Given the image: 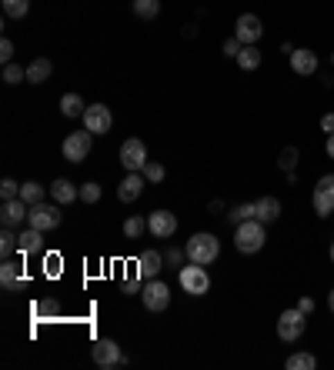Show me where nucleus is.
Listing matches in <instances>:
<instances>
[{"label":"nucleus","instance_id":"f257e3e1","mask_svg":"<svg viewBox=\"0 0 334 370\" xmlns=\"http://www.w3.org/2000/svg\"><path fill=\"white\" fill-rule=\"evenodd\" d=\"M184 257L207 267V263H214V260L221 257V241H218L214 234H194L184 247Z\"/></svg>","mask_w":334,"mask_h":370},{"label":"nucleus","instance_id":"f03ea898","mask_svg":"<svg viewBox=\"0 0 334 370\" xmlns=\"http://www.w3.org/2000/svg\"><path fill=\"white\" fill-rule=\"evenodd\" d=\"M264 241H267V234H264V223L258 217L238 223V230H234V247L241 254H258L261 247H264Z\"/></svg>","mask_w":334,"mask_h":370},{"label":"nucleus","instance_id":"7ed1b4c3","mask_svg":"<svg viewBox=\"0 0 334 370\" xmlns=\"http://www.w3.org/2000/svg\"><path fill=\"white\" fill-rule=\"evenodd\" d=\"M177 280H181V290L191 297H201L211 290V277H207V267L204 263H187V267H177Z\"/></svg>","mask_w":334,"mask_h":370},{"label":"nucleus","instance_id":"20e7f679","mask_svg":"<svg viewBox=\"0 0 334 370\" xmlns=\"http://www.w3.org/2000/svg\"><path fill=\"white\" fill-rule=\"evenodd\" d=\"M304 331H308V314H304L301 307H288V311L278 317V337L284 340V344L301 340Z\"/></svg>","mask_w":334,"mask_h":370},{"label":"nucleus","instance_id":"39448f33","mask_svg":"<svg viewBox=\"0 0 334 370\" xmlns=\"http://www.w3.org/2000/svg\"><path fill=\"white\" fill-rule=\"evenodd\" d=\"M91 144H94L91 130H74V133H67V137H64V144H60L64 160H67V164H80V160L91 154Z\"/></svg>","mask_w":334,"mask_h":370},{"label":"nucleus","instance_id":"423d86ee","mask_svg":"<svg viewBox=\"0 0 334 370\" xmlns=\"http://www.w3.org/2000/svg\"><path fill=\"white\" fill-rule=\"evenodd\" d=\"M91 357H94V364H97V367H104V370H111V367H124V364H128V357H124V351H121V347L114 344L111 337H100V340L94 344Z\"/></svg>","mask_w":334,"mask_h":370},{"label":"nucleus","instance_id":"0eeeda50","mask_svg":"<svg viewBox=\"0 0 334 370\" xmlns=\"http://www.w3.org/2000/svg\"><path fill=\"white\" fill-rule=\"evenodd\" d=\"M141 300H144V307H148V311L161 314V311H167V307H170V287H167L164 280L154 277V280H148V284H144Z\"/></svg>","mask_w":334,"mask_h":370},{"label":"nucleus","instance_id":"6e6552de","mask_svg":"<svg viewBox=\"0 0 334 370\" xmlns=\"http://www.w3.org/2000/svg\"><path fill=\"white\" fill-rule=\"evenodd\" d=\"M311 204H315L317 217H331L334 214V174H324V177L315 184V197H311Z\"/></svg>","mask_w":334,"mask_h":370},{"label":"nucleus","instance_id":"1a4fd4ad","mask_svg":"<svg viewBox=\"0 0 334 370\" xmlns=\"http://www.w3.org/2000/svg\"><path fill=\"white\" fill-rule=\"evenodd\" d=\"M27 223L30 227H37V230H54V227H60V204H34L30 207V214H27Z\"/></svg>","mask_w":334,"mask_h":370},{"label":"nucleus","instance_id":"9d476101","mask_svg":"<svg viewBox=\"0 0 334 370\" xmlns=\"http://www.w3.org/2000/svg\"><path fill=\"white\" fill-rule=\"evenodd\" d=\"M121 164H124L128 174L144 170V164H148V147H144V140H137V137L124 140V147H121Z\"/></svg>","mask_w":334,"mask_h":370},{"label":"nucleus","instance_id":"9b49d317","mask_svg":"<svg viewBox=\"0 0 334 370\" xmlns=\"http://www.w3.org/2000/svg\"><path fill=\"white\" fill-rule=\"evenodd\" d=\"M114 127V113L111 107H104V104H91L87 111H84V130H91V133H107Z\"/></svg>","mask_w":334,"mask_h":370},{"label":"nucleus","instance_id":"f8f14e48","mask_svg":"<svg viewBox=\"0 0 334 370\" xmlns=\"http://www.w3.org/2000/svg\"><path fill=\"white\" fill-rule=\"evenodd\" d=\"M261 34H264V24H261L258 14H241L238 24H234V37L241 44H258Z\"/></svg>","mask_w":334,"mask_h":370},{"label":"nucleus","instance_id":"ddd939ff","mask_svg":"<svg viewBox=\"0 0 334 370\" xmlns=\"http://www.w3.org/2000/svg\"><path fill=\"white\" fill-rule=\"evenodd\" d=\"M148 230L157 241H167V237H174V230H177V217H174L170 210H154L148 217Z\"/></svg>","mask_w":334,"mask_h":370},{"label":"nucleus","instance_id":"4468645a","mask_svg":"<svg viewBox=\"0 0 334 370\" xmlns=\"http://www.w3.org/2000/svg\"><path fill=\"white\" fill-rule=\"evenodd\" d=\"M27 214H30V204H24L20 197L3 201V207H0V221H3V227H17L20 221H27Z\"/></svg>","mask_w":334,"mask_h":370},{"label":"nucleus","instance_id":"2eb2a0df","mask_svg":"<svg viewBox=\"0 0 334 370\" xmlns=\"http://www.w3.org/2000/svg\"><path fill=\"white\" fill-rule=\"evenodd\" d=\"M144 181H148V177H144L141 170H134V174H128V177L121 181V187H117V197H121L124 204H130V201H137V197H141V190H144Z\"/></svg>","mask_w":334,"mask_h":370},{"label":"nucleus","instance_id":"dca6fc26","mask_svg":"<svg viewBox=\"0 0 334 370\" xmlns=\"http://www.w3.org/2000/svg\"><path fill=\"white\" fill-rule=\"evenodd\" d=\"M291 71H295L297 77H311L317 71V54H315V50L297 47L295 54H291Z\"/></svg>","mask_w":334,"mask_h":370},{"label":"nucleus","instance_id":"f3484780","mask_svg":"<svg viewBox=\"0 0 334 370\" xmlns=\"http://www.w3.org/2000/svg\"><path fill=\"white\" fill-rule=\"evenodd\" d=\"M161 263H164V257H161L157 250H144V254L137 257V277L154 280L157 274H161Z\"/></svg>","mask_w":334,"mask_h":370},{"label":"nucleus","instance_id":"a211bd4d","mask_svg":"<svg viewBox=\"0 0 334 370\" xmlns=\"http://www.w3.org/2000/svg\"><path fill=\"white\" fill-rule=\"evenodd\" d=\"M20 284H24L20 263H14V260H3V263H0V287H3L7 294H14V290H20Z\"/></svg>","mask_w":334,"mask_h":370},{"label":"nucleus","instance_id":"6ab92c4d","mask_svg":"<svg viewBox=\"0 0 334 370\" xmlns=\"http://www.w3.org/2000/svg\"><path fill=\"white\" fill-rule=\"evenodd\" d=\"M40 247H44V230H37V227H27V230H20V237H17L20 257H24V254H37Z\"/></svg>","mask_w":334,"mask_h":370},{"label":"nucleus","instance_id":"aec40b11","mask_svg":"<svg viewBox=\"0 0 334 370\" xmlns=\"http://www.w3.org/2000/svg\"><path fill=\"white\" fill-rule=\"evenodd\" d=\"M51 197H54L57 204H74L77 197H80V190H77L71 181H64V177H57L54 184H51Z\"/></svg>","mask_w":334,"mask_h":370},{"label":"nucleus","instance_id":"412c9836","mask_svg":"<svg viewBox=\"0 0 334 370\" xmlns=\"http://www.w3.org/2000/svg\"><path fill=\"white\" fill-rule=\"evenodd\" d=\"M51 74H54V64L47 57H37V60L27 64V84H44Z\"/></svg>","mask_w":334,"mask_h":370},{"label":"nucleus","instance_id":"4be33fe9","mask_svg":"<svg viewBox=\"0 0 334 370\" xmlns=\"http://www.w3.org/2000/svg\"><path fill=\"white\" fill-rule=\"evenodd\" d=\"M258 204V221L261 223H274L281 217V201L278 197H261V201H254Z\"/></svg>","mask_w":334,"mask_h":370},{"label":"nucleus","instance_id":"5701e85b","mask_svg":"<svg viewBox=\"0 0 334 370\" xmlns=\"http://www.w3.org/2000/svg\"><path fill=\"white\" fill-rule=\"evenodd\" d=\"M234 60H238V67H241V71H258L261 67V50L254 47V44H244L241 54L234 57Z\"/></svg>","mask_w":334,"mask_h":370},{"label":"nucleus","instance_id":"b1692460","mask_svg":"<svg viewBox=\"0 0 334 370\" xmlns=\"http://www.w3.org/2000/svg\"><path fill=\"white\" fill-rule=\"evenodd\" d=\"M84 111H87V104H84L77 93H64V97H60V113H64V117H84Z\"/></svg>","mask_w":334,"mask_h":370},{"label":"nucleus","instance_id":"393cba45","mask_svg":"<svg viewBox=\"0 0 334 370\" xmlns=\"http://www.w3.org/2000/svg\"><path fill=\"white\" fill-rule=\"evenodd\" d=\"M284 367H288V370H315L317 367V357H315V353H308V351H297V353H291V357L284 360Z\"/></svg>","mask_w":334,"mask_h":370},{"label":"nucleus","instance_id":"a878e982","mask_svg":"<svg viewBox=\"0 0 334 370\" xmlns=\"http://www.w3.org/2000/svg\"><path fill=\"white\" fill-rule=\"evenodd\" d=\"M20 201H24V204H40V201H44V187L37 184V181H27V184H20Z\"/></svg>","mask_w":334,"mask_h":370},{"label":"nucleus","instance_id":"bb28decb","mask_svg":"<svg viewBox=\"0 0 334 370\" xmlns=\"http://www.w3.org/2000/svg\"><path fill=\"white\" fill-rule=\"evenodd\" d=\"M134 14L141 20H154L161 14V0H134Z\"/></svg>","mask_w":334,"mask_h":370},{"label":"nucleus","instance_id":"cd10ccee","mask_svg":"<svg viewBox=\"0 0 334 370\" xmlns=\"http://www.w3.org/2000/svg\"><path fill=\"white\" fill-rule=\"evenodd\" d=\"M0 7H3V17L20 20L27 10H30V0H0Z\"/></svg>","mask_w":334,"mask_h":370},{"label":"nucleus","instance_id":"c85d7f7f","mask_svg":"<svg viewBox=\"0 0 334 370\" xmlns=\"http://www.w3.org/2000/svg\"><path fill=\"white\" fill-rule=\"evenodd\" d=\"M254 217H258V204H254V201H251V204H238L231 210V223H234V227L244 221H254Z\"/></svg>","mask_w":334,"mask_h":370},{"label":"nucleus","instance_id":"c756f323","mask_svg":"<svg viewBox=\"0 0 334 370\" xmlns=\"http://www.w3.org/2000/svg\"><path fill=\"white\" fill-rule=\"evenodd\" d=\"M14 250H17V234H14V227H3V234H0V254H3V260H10Z\"/></svg>","mask_w":334,"mask_h":370},{"label":"nucleus","instance_id":"7c9ffc66","mask_svg":"<svg viewBox=\"0 0 334 370\" xmlns=\"http://www.w3.org/2000/svg\"><path fill=\"white\" fill-rule=\"evenodd\" d=\"M144 230H148V221H144V217H128V221H124V237H130V241L141 237Z\"/></svg>","mask_w":334,"mask_h":370},{"label":"nucleus","instance_id":"2f4dec72","mask_svg":"<svg viewBox=\"0 0 334 370\" xmlns=\"http://www.w3.org/2000/svg\"><path fill=\"white\" fill-rule=\"evenodd\" d=\"M3 80H7V84L27 80V67H20V64H3Z\"/></svg>","mask_w":334,"mask_h":370},{"label":"nucleus","instance_id":"473e14b6","mask_svg":"<svg viewBox=\"0 0 334 370\" xmlns=\"http://www.w3.org/2000/svg\"><path fill=\"white\" fill-rule=\"evenodd\" d=\"M278 167H281V170H288V174H291V170L297 167V147H284V150H281Z\"/></svg>","mask_w":334,"mask_h":370},{"label":"nucleus","instance_id":"72a5a7b5","mask_svg":"<svg viewBox=\"0 0 334 370\" xmlns=\"http://www.w3.org/2000/svg\"><path fill=\"white\" fill-rule=\"evenodd\" d=\"M0 197H3V201H14V197H20V184L14 181V177H3V181H0Z\"/></svg>","mask_w":334,"mask_h":370},{"label":"nucleus","instance_id":"f704fd0d","mask_svg":"<svg viewBox=\"0 0 334 370\" xmlns=\"http://www.w3.org/2000/svg\"><path fill=\"white\" fill-rule=\"evenodd\" d=\"M141 174H144V177H148L150 184H161V181H164V167H161V164H154V160H148V164H144V170H141Z\"/></svg>","mask_w":334,"mask_h":370},{"label":"nucleus","instance_id":"c9c22d12","mask_svg":"<svg viewBox=\"0 0 334 370\" xmlns=\"http://www.w3.org/2000/svg\"><path fill=\"white\" fill-rule=\"evenodd\" d=\"M80 201H84V204H97V201H100V184H84L80 187Z\"/></svg>","mask_w":334,"mask_h":370},{"label":"nucleus","instance_id":"e433bc0d","mask_svg":"<svg viewBox=\"0 0 334 370\" xmlns=\"http://www.w3.org/2000/svg\"><path fill=\"white\" fill-rule=\"evenodd\" d=\"M0 60H3V64H14V44H10V40H0Z\"/></svg>","mask_w":334,"mask_h":370},{"label":"nucleus","instance_id":"4c0bfd02","mask_svg":"<svg viewBox=\"0 0 334 370\" xmlns=\"http://www.w3.org/2000/svg\"><path fill=\"white\" fill-rule=\"evenodd\" d=\"M241 47H244V44H241L238 37L224 40V54H227V57H238V54H241Z\"/></svg>","mask_w":334,"mask_h":370},{"label":"nucleus","instance_id":"58836bf2","mask_svg":"<svg viewBox=\"0 0 334 370\" xmlns=\"http://www.w3.org/2000/svg\"><path fill=\"white\" fill-rule=\"evenodd\" d=\"M321 130H324V133H334V113H324V117H321Z\"/></svg>","mask_w":334,"mask_h":370},{"label":"nucleus","instance_id":"ea45409f","mask_svg":"<svg viewBox=\"0 0 334 370\" xmlns=\"http://www.w3.org/2000/svg\"><path fill=\"white\" fill-rule=\"evenodd\" d=\"M297 307H301L304 314H311V311H315V300H311V297H301V300H297Z\"/></svg>","mask_w":334,"mask_h":370},{"label":"nucleus","instance_id":"a19ab883","mask_svg":"<svg viewBox=\"0 0 334 370\" xmlns=\"http://www.w3.org/2000/svg\"><path fill=\"white\" fill-rule=\"evenodd\" d=\"M324 150H328V157L334 160V133H328V144H324Z\"/></svg>","mask_w":334,"mask_h":370},{"label":"nucleus","instance_id":"79ce46f5","mask_svg":"<svg viewBox=\"0 0 334 370\" xmlns=\"http://www.w3.org/2000/svg\"><path fill=\"white\" fill-rule=\"evenodd\" d=\"M328 311H331V314H334V290H331V294H328Z\"/></svg>","mask_w":334,"mask_h":370},{"label":"nucleus","instance_id":"37998d69","mask_svg":"<svg viewBox=\"0 0 334 370\" xmlns=\"http://www.w3.org/2000/svg\"><path fill=\"white\" fill-rule=\"evenodd\" d=\"M328 257H331V263H334V241H331V247H328Z\"/></svg>","mask_w":334,"mask_h":370},{"label":"nucleus","instance_id":"c03bdc74","mask_svg":"<svg viewBox=\"0 0 334 370\" xmlns=\"http://www.w3.org/2000/svg\"><path fill=\"white\" fill-rule=\"evenodd\" d=\"M331 64H334V57H331Z\"/></svg>","mask_w":334,"mask_h":370}]
</instances>
